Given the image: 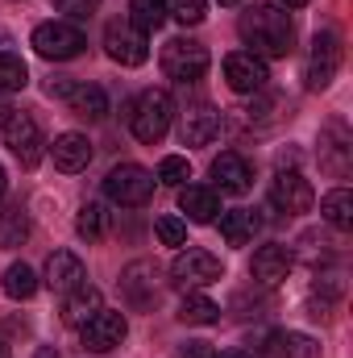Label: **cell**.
Wrapping results in <instances>:
<instances>
[{"mask_svg": "<svg viewBox=\"0 0 353 358\" xmlns=\"http://www.w3.org/2000/svg\"><path fill=\"white\" fill-rule=\"evenodd\" d=\"M241 38L258 59H287L295 42V25L278 4H254L250 13H241Z\"/></svg>", "mask_w": 353, "mask_h": 358, "instance_id": "1", "label": "cell"}, {"mask_svg": "<svg viewBox=\"0 0 353 358\" xmlns=\"http://www.w3.org/2000/svg\"><path fill=\"white\" fill-rule=\"evenodd\" d=\"M171 121H175V100H171V92H163V88H146L129 104V129L146 146H158L171 134Z\"/></svg>", "mask_w": 353, "mask_h": 358, "instance_id": "2", "label": "cell"}, {"mask_svg": "<svg viewBox=\"0 0 353 358\" xmlns=\"http://www.w3.org/2000/svg\"><path fill=\"white\" fill-rule=\"evenodd\" d=\"M104 196L121 208H142L150 196H154V176L137 163H121L104 176Z\"/></svg>", "mask_w": 353, "mask_h": 358, "instance_id": "3", "label": "cell"}, {"mask_svg": "<svg viewBox=\"0 0 353 358\" xmlns=\"http://www.w3.org/2000/svg\"><path fill=\"white\" fill-rule=\"evenodd\" d=\"M220 259L216 255H208V250H200V246H187V250H179L175 263H171V283L183 287V292H200V287H208V283H220Z\"/></svg>", "mask_w": 353, "mask_h": 358, "instance_id": "4", "label": "cell"}, {"mask_svg": "<svg viewBox=\"0 0 353 358\" xmlns=\"http://www.w3.org/2000/svg\"><path fill=\"white\" fill-rule=\"evenodd\" d=\"M208 46H200V42H191V38H171L167 46H163V71H167V80H175V84H195V80H204V71H208Z\"/></svg>", "mask_w": 353, "mask_h": 358, "instance_id": "5", "label": "cell"}, {"mask_svg": "<svg viewBox=\"0 0 353 358\" xmlns=\"http://www.w3.org/2000/svg\"><path fill=\"white\" fill-rule=\"evenodd\" d=\"M84 46H88V38H84V29L71 25V21H46V25L33 29V50H38L42 59L67 63V59H80Z\"/></svg>", "mask_w": 353, "mask_h": 358, "instance_id": "6", "label": "cell"}, {"mask_svg": "<svg viewBox=\"0 0 353 358\" xmlns=\"http://www.w3.org/2000/svg\"><path fill=\"white\" fill-rule=\"evenodd\" d=\"M104 50H108V59L121 63V67H142V63L150 59V42H146V34H142L129 17H117V21L104 25Z\"/></svg>", "mask_w": 353, "mask_h": 358, "instance_id": "7", "label": "cell"}, {"mask_svg": "<svg viewBox=\"0 0 353 358\" xmlns=\"http://www.w3.org/2000/svg\"><path fill=\"white\" fill-rule=\"evenodd\" d=\"M341 71V38L333 29H320L312 38V50H308V88L324 92Z\"/></svg>", "mask_w": 353, "mask_h": 358, "instance_id": "8", "label": "cell"}, {"mask_svg": "<svg viewBox=\"0 0 353 358\" xmlns=\"http://www.w3.org/2000/svg\"><path fill=\"white\" fill-rule=\"evenodd\" d=\"M0 134H4V146L13 150V159L21 167H38L42 163V146L46 142H42V129H38V121L29 113H13Z\"/></svg>", "mask_w": 353, "mask_h": 358, "instance_id": "9", "label": "cell"}, {"mask_svg": "<svg viewBox=\"0 0 353 358\" xmlns=\"http://www.w3.org/2000/svg\"><path fill=\"white\" fill-rule=\"evenodd\" d=\"M125 334H129V321H125V313H117V308H100L91 321L80 325L84 350H91V355H108V350H117V346L125 342Z\"/></svg>", "mask_w": 353, "mask_h": 358, "instance_id": "10", "label": "cell"}, {"mask_svg": "<svg viewBox=\"0 0 353 358\" xmlns=\"http://www.w3.org/2000/svg\"><path fill=\"white\" fill-rule=\"evenodd\" d=\"M121 296H125L129 308L150 313V308L158 304V267H154L150 259L129 263V267L121 271Z\"/></svg>", "mask_w": 353, "mask_h": 358, "instance_id": "11", "label": "cell"}, {"mask_svg": "<svg viewBox=\"0 0 353 358\" xmlns=\"http://www.w3.org/2000/svg\"><path fill=\"white\" fill-rule=\"evenodd\" d=\"M270 204L278 213H287V217H299V213L312 208V183L299 176V171L278 167V176L270 179Z\"/></svg>", "mask_w": 353, "mask_h": 358, "instance_id": "12", "label": "cell"}, {"mask_svg": "<svg viewBox=\"0 0 353 358\" xmlns=\"http://www.w3.org/2000/svg\"><path fill=\"white\" fill-rule=\"evenodd\" d=\"M320 167L329 171V176L345 179L353 167V134L341 125V121H329L324 129H320Z\"/></svg>", "mask_w": 353, "mask_h": 358, "instance_id": "13", "label": "cell"}, {"mask_svg": "<svg viewBox=\"0 0 353 358\" xmlns=\"http://www.w3.org/2000/svg\"><path fill=\"white\" fill-rule=\"evenodd\" d=\"M266 80H270V71H266V59H258V55L237 50V55L225 59V84L233 92H241V96L266 92Z\"/></svg>", "mask_w": 353, "mask_h": 358, "instance_id": "14", "label": "cell"}, {"mask_svg": "<svg viewBox=\"0 0 353 358\" xmlns=\"http://www.w3.org/2000/svg\"><path fill=\"white\" fill-rule=\"evenodd\" d=\"M291 263H295L291 246H283V242H270V246H258V250H254L250 275H254V283H262V287H278V283L287 279Z\"/></svg>", "mask_w": 353, "mask_h": 358, "instance_id": "15", "label": "cell"}, {"mask_svg": "<svg viewBox=\"0 0 353 358\" xmlns=\"http://www.w3.org/2000/svg\"><path fill=\"white\" fill-rule=\"evenodd\" d=\"M216 134H220V113H216L212 104H191V108L179 117V138H183V146H208Z\"/></svg>", "mask_w": 353, "mask_h": 358, "instance_id": "16", "label": "cell"}, {"mask_svg": "<svg viewBox=\"0 0 353 358\" xmlns=\"http://www.w3.org/2000/svg\"><path fill=\"white\" fill-rule=\"evenodd\" d=\"M179 213H183L187 221H195V225H212L216 213H220L216 187H208V183H187V187H179Z\"/></svg>", "mask_w": 353, "mask_h": 358, "instance_id": "17", "label": "cell"}, {"mask_svg": "<svg viewBox=\"0 0 353 358\" xmlns=\"http://www.w3.org/2000/svg\"><path fill=\"white\" fill-rule=\"evenodd\" d=\"M212 179H216L220 192H229V196H246V192L254 187V167H250L237 150H225V155L212 163Z\"/></svg>", "mask_w": 353, "mask_h": 358, "instance_id": "18", "label": "cell"}, {"mask_svg": "<svg viewBox=\"0 0 353 358\" xmlns=\"http://www.w3.org/2000/svg\"><path fill=\"white\" fill-rule=\"evenodd\" d=\"M46 283L54 287V292H75L80 283H88V275H84V259L75 255V250H54L50 259H46Z\"/></svg>", "mask_w": 353, "mask_h": 358, "instance_id": "19", "label": "cell"}, {"mask_svg": "<svg viewBox=\"0 0 353 358\" xmlns=\"http://www.w3.org/2000/svg\"><path fill=\"white\" fill-rule=\"evenodd\" d=\"M50 159H54L59 171L80 176V171H88V163H91V142L84 134H59L54 146H50Z\"/></svg>", "mask_w": 353, "mask_h": 358, "instance_id": "20", "label": "cell"}, {"mask_svg": "<svg viewBox=\"0 0 353 358\" xmlns=\"http://www.w3.org/2000/svg\"><path fill=\"white\" fill-rule=\"evenodd\" d=\"M100 308H104V304H100V287L80 283V287H75V292H67V300H63V321L80 329V325H84V321H91Z\"/></svg>", "mask_w": 353, "mask_h": 358, "instance_id": "21", "label": "cell"}, {"mask_svg": "<svg viewBox=\"0 0 353 358\" xmlns=\"http://www.w3.org/2000/svg\"><path fill=\"white\" fill-rule=\"evenodd\" d=\"M63 104H71L80 117H88V121H104L108 117V96H104V88H96V84H80L75 80V88H71V96L63 100Z\"/></svg>", "mask_w": 353, "mask_h": 358, "instance_id": "22", "label": "cell"}, {"mask_svg": "<svg viewBox=\"0 0 353 358\" xmlns=\"http://www.w3.org/2000/svg\"><path fill=\"white\" fill-rule=\"evenodd\" d=\"M29 238V217L21 204H4L0 208V250H17Z\"/></svg>", "mask_w": 353, "mask_h": 358, "instance_id": "23", "label": "cell"}, {"mask_svg": "<svg viewBox=\"0 0 353 358\" xmlns=\"http://www.w3.org/2000/svg\"><path fill=\"white\" fill-rule=\"evenodd\" d=\"M320 217H324L333 229H353V192L350 187H333V192L320 200Z\"/></svg>", "mask_w": 353, "mask_h": 358, "instance_id": "24", "label": "cell"}, {"mask_svg": "<svg viewBox=\"0 0 353 358\" xmlns=\"http://www.w3.org/2000/svg\"><path fill=\"white\" fill-rule=\"evenodd\" d=\"M108 225H112V213H108L100 200H88V204L80 208V217H75V234L88 238V242H100V238L108 234Z\"/></svg>", "mask_w": 353, "mask_h": 358, "instance_id": "25", "label": "cell"}, {"mask_svg": "<svg viewBox=\"0 0 353 358\" xmlns=\"http://www.w3.org/2000/svg\"><path fill=\"white\" fill-rule=\"evenodd\" d=\"M254 229H258V217H254V213H246V208L220 213V238H225L229 246H246V242L254 238Z\"/></svg>", "mask_w": 353, "mask_h": 358, "instance_id": "26", "label": "cell"}, {"mask_svg": "<svg viewBox=\"0 0 353 358\" xmlns=\"http://www.w3.org/2000/svg\"><path fill=\"white\" fill-rule=\"evenodd\" d=\"M179 321L183 325H212V321H220V304L200 296V292H187L179 304Z\"/></svg>", "mask_w": 353, "mask_h": 358, "instance_id": "27", "label": "cell"}, {"mask_svg": "<svg viewBox=\"0 0 353 358\" xmlns=\"http://www.w3.org/2000/svg\"><path fill=\"white\" fill-rule=\"evenodd\" d=\"M33 292H38V275H33V267L13 263V267L4 271V296H8V300H29Z\"/></svg>", "mask_w": 353, "mask_h": 358, "instance_id": "28", "label": "cell"}, {"mask_svg": "<svg viewBox=\"0 0 353 358\" xmlns=\"http://www.w3.org/2000/svg\"><path fill=\"white\" fill-rule=\"evenodd\" d=\"M129 21H133L142 34L158 29V25L167 21V0H129Z\"/></svg>", "mask_w": 353, "mask_h": 358, "instance_id": "29", "label": "cell"}, {"mask_svg": "<svg viewBox=\"0 0 353 358\" xmlns=\"http://www.w3.org/2000/svg\"><path fill=\"white\" fill-rule=\"evenodd\" d=\"M29 84V67L21 55L13 50H0V92H21Z\"/></svg>", "mask_w": 353, "mask_h": 358, "instance_id": "30", "label": "cell"}, {"mask_svg": "<svg viewBox=\"0 0 353 358\" xmlns=\"http://www.w3.org/2000/svg\"><path fill=\"white\" fill-rule=\"evenodd\" d=\"M274 350H278V358H320V342L308 334H278Z\"/></svg>", "mask_w": 353, "mask_h": 358, "instance_id": "31", "label": "cell"}, {"mask_svg": "<svg viewBox=\"0 0 353 358\" xmlns=\"http://www.w3.org/2000/svg\"><path fill=\"white\" fill-rule=\"evenodd\" d=\"M167 17H175L179 25H200L208 17V0H167Z\"/></svg>", "mask_w": 353, "mask_h": 358, "instance_id": "32", "label": "cell"}, {"mask_svg": "<svg viewBox=\"0 0 353 358\" xmlns=\"http://www.w3.org/2000/svg\"><path fill=\"white\" fill-rule=\"evenodd\" d=\"M187 179H191V167H187L183 155H167V159L158 163V183H167V187H183Z\"/></svg>", "mask_w": 353, "mask_h": 358, "instance_id": "33", "label": "cell"}, {"mask_svg": "<svg viewBox=\"0 0 353 358\" xmlns=\"http://www.w3.org/2000/svg\"><path fill=\"white\" fill-rule=\"evenodd\" d=\"M299 246H303V259H308V263H324V259H333V242H329L320 229L303 234V238H299Z\"/></svg>", "mask_w": 353, "mask_h": 358, "instance_id": "34", "label": "cell"}, {"mask_svg": "<svg viewBox=\"0 0 353 358\" xmlns=\"http://www.w3.org/2000/svg\"><path fill=\"white\" fill-rule=\"evenodd\" d=\"M154 229H158V242L163 246H183L187 242V221L183 217H158Z\"/></svg>", "mask_w": 353, "mask_h": 358, "instance_id": "35", "label": "cell"}, {"mask_svg": "<svg viewBox=\"0 0 353 358\" xmlns=\"http://www.w3.org/2000/svg\"><path fill=\"white\" fill-rule=\"evenodd\" d=\"M54 8H59V13L75 25V21H88L91 13L100 8V0H54Z\"/></svg>", "mask_w": 353, "mask_h": 358, "instance_id": "36", "label": "cell"}, {"mask_svg": "<svg viewBox=\"0 0 353 358\" xmlns=\"http://www.w3.org/2000/svg\"><path fill=\"white\" fill-rule=\"evenodd\" d=\"M258 100H250L241 113H246V121H270V108H274V100L270 96H262V92H254Z\"/></svg>", "mask_w": 353, "mask_h": 358, "instance_id": "37", "label": "cell"}, {"mask_svg": "<svg viewBox=\"0 0 353 358\" xmlns=\"http://www.w3.org/2000/svg\"><path fill=\"white\" fill-rule=\"evenodd\" d=\"M179 358H212V346L208 342H183L179 346Z\"/></svg>", "mask_w": 353, "mask_h": 358, "instance_id": "38", "label": "cell"}, {"mask_svg": "<svg viewBox=\"0 0 353 358\" xmlns=\"http://www.w3.org/2000/svg\"><path fill=\"white\" fill-rule=\"evenodd\" d=\"M13 113H17V108H13V104H8V96L0 92V129L8 125V117H13Z\"/></svg>", "mask_w": 353, "mask_h": 358, "instance_id": "39", "label": "cell"}, {"mask_svg": "<svg viewBox=\"0 0 353 358\" xmlns=\"http://www.w3.org/2000/svg\"><path fill=\"white\" fill-rule=\"evenodd\" d=\"M33 358H59V350H54V346H38V350H33Z\"/></svg>", "mask_w": 353, "mask_h": 358, "instance_id": "40", "label": "cell"}, {"mask_svg": "<svg viewBox=\"0 0 353 358\" xmlns=\"http://www.w3.org/2000/svg\"><path fill=\"white\" fill-rule=\"evenodd\" d=\"M212 358H250L246 350H220V355H212Z\"/></svg>", "mask_w": 353, "mask_h": 358, "instance_id": "41", "label": "cell"}, {"mask_svg": "<svg viewBox=\"0 0 353 358\" xmlns=\"http://www.w3.org/2000/svg\"><path fill=\"white\" fill-rule=\"evenodd\" d=\"M4 187H8V176H4V167H0V200H4Z\"/></svg>", "mask_w": 353, "mask_h": 358, "instance_id": "42", "label": "cell"}, {"mask_svg": "<svg viewBox=\"0 0 353 358\" xmlns=\"http://www.w3.org/2000/svg\"><path fill=\"white\" fill-rule=\"evenodd\" d=\"M283 4H287V8H303L308 0H283Z\"/></svg>", "mask_w": 353, "mask_h": 358, "instance_id": "43", "label": "cell"}, {"mask_svg": "<svg viewBox=\"0 0 353 358\" xmlns=\"http://www.w3.org/2000/svg\"><path fill=\"white\" fill-rule=\"evenodd\" d=\"M0 358H8V346H4V342H0Z\"/></svg>", "mask_w": 353, "mask_h": 358, "instance_id": "44", "label": "cell"}, {"mask_svg": "<svg viewBox=\"0 0 353 358\" xmlns=\"http://www.w3.org/2000/svg\"><path fill=\"white\" fill-rule=\"evenodd\" d=\"M220 4H241V0H220Z\"/></svg>", "mask_w": 353, "mask_h": 358, "instance_id": "45", "label": "cell"}]
</instances>
